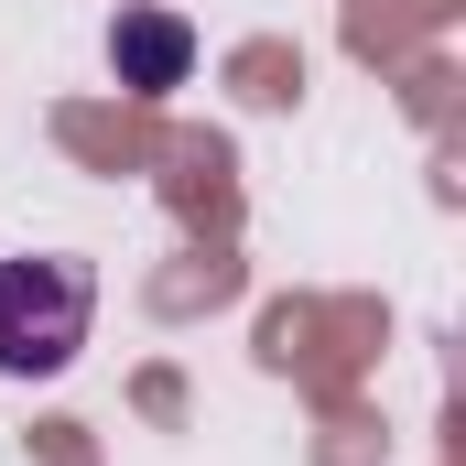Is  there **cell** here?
I'll use <instances>...</instances> for the list:
<instances>
[{
	"instance_id": "7a4b0ae2",
	"label": "cell",
	"mask_w": 466,
	"mask_h": 466,
	"mask_svg": "<svg viewBox=\"0 0 466 466\" xmlns=\"http://www.w3.org/2000/svg\"><path fill=\"white\" fill-rule=\"evenodd\" d=\"M109 66H119V87H141V98L185 87V66H196V22L163 11V0H130V11L109 22Z\"/></svg>"
},
{
	"instance_id": "6da1fadb",
	"label": "cell",
	"mask_w": 466,
	"mask_h": 466,
	"mask_svg": "<svg viewBox=\"0 0 466 466\" xmlns=\"http://www.w3.org/2000/svg\"><path fill=\"white\" fill-rule=\"evenodd\" d=\"M98 315V271L44 249V260H0V380H55L87 348Z\"/></svg>"
}]
</instances>
